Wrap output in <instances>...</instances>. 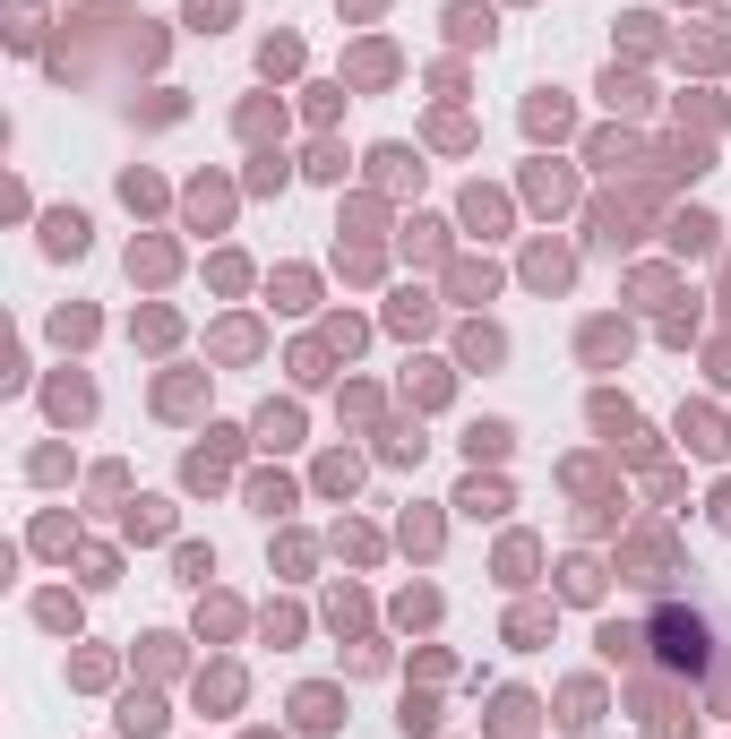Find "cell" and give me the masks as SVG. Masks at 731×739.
Wrapping results in <instances>:
<instances>
[{"label":"cell","mask_w":731,"mask_h":739,"mask_svg":"<svg viewBox=\"0 0 731 739\" xmlns=\"http://www.w3.org/2000/svg\"><path fill=\"white\" fill-rule=\"evenodd\" d=\"M233 448H241L233 430H207V448L181 465V482H190V490H216V482H224V465H233Z\"/></svg>","instance_id":"cell-1"},{"label":"cell","mask_w":731,"mask_h":739,"mask_svg":"<svg viewBox=\"0 0 731 739\" xmlns=\"http://www.w3.org/2000/svg\"><path fill=\"white\" fill-rule=\"evenodd\" d=\"M568 276H577V258H568L560 241H533L525 250V284L533 292H568Z\"/></svg>","instance_id":"cell-2"},{"label":"cell","mask_w":731,"mask_h":739,"mask_svg":"<svg viewBox=\"0 0 731 739\" xmlns=\"http://www.w3.org/2000/svg\"><path fill=\"white\" fill-rule=\"evenodd\" d=\"M654 637H663V662H705V619L663 611V619H654Z\"/></svg>","instance_id":"cell-3"},{"label":"cell","mask_w":731,"mask_h":739,"mask_svg":"<svg viewBox=\"0 0 731 739\" xmlns=\"http://www.w3.org/2000/svg\"><path fill=\"white\" fill-rule=\"evenodd\" d=\"M491 34H499V18L482 9V0H448V43L473 52V43H491Z\"/></svg>","instance_id":"cell-4"},{"label":"cell","mask_w":731,"mask_h":739,"mask_svg":"<svg viewBox=\"0 0 731 739\" xmlns=\"http://www.w3.org/2000/svg\"><path fill=\"white\" fill-rule=\"evenodd\" d=\"M293 722L301 731H336L344 722V697L336 688H293Z\"/></svg>","instance_id":"cell-5"},{"label":"cell","mask_w":731,"mask_h":739,"mask_svg":"<svg viewBox=\"0 0 731 739\" xmlns=\"http://www.w3.org/2000/svg\"><path fill=\"white\" fill-rule=\"evenodd\" d=\"M602 103H611V112H645V103H654V87H645V78H637V69H602Z\"/></svg>","instance_id":"cell-6"},{"label":"cell","mask_w":731,"mask_h":739,"mask_svg":"<svg viewBox=\"0 0 731 739\" xmlns=\"http://www.w3.org/2000/svg\"><path fill=\"white\" fill-rule=\"evenodd\" d=\"M680 439H689V448H698V456H723V448H731L723 413H705V405H689V413H680Z\"/></svg>","instance_id":"cell-7"},{"label":"cell","mask_w":731,"mask_h":739,"mask_svg":"<svg viewBox=\"0 0 731 739\" xmlns=\"http://www.w3.org/2000/svg\"><path fill=\"white\" fill-rule=\"evenodd\" d=\"M87 232H96V224H87L78 207H61V216L43 224V250H52V258H78V250H87Z\"/></svg>","instance_id":"cell-8"},{"label":"cell","mask_w":731,"mask_h":739,"mask_svg":"<svg viewBox=\"0 0 731 739\" xmlns=\"http://www.w3.org/2000/svg\"><path fill=\"white\" fill-rule=\"evenodd\" d=\"M525 129H533V138H568V96H560V87H542V96L525 103Z\"/></svg>","instance_id":"cell-9"},{"label":"cell","mask_w":731,"mask_h":739,"mask_svg":"<svg viewBox=\"0 0 731 739\" xmlns=\"http://www.w3.org/2000/svg\"><path fill=\"white\" fill-rule=\"evenodd\" d=\"M594 713H602V688H594V679H568L560 722H568V731H594Z\"/></svg>","instance_id":"cell-10"},{"label":"cell","mask_w":731,"mask_h":739,"mask_svg":"<svg viewBox=\"0 0 731 739\" xmlns=\"http://www.w3.org/2000/svg\"><path fill=\"white\" fill-rule=\"evenodd\" d=\"M43 405H52V421H87V413H96V387H87V379H52Z\"/></svg>","instance_id":"cell-11"},{"label":"cell","mask_w":731,"mask_h":739,"mask_svg":"<svg viewBox=\"0 0 731 739\" xmlns=\"http://www.w3.org/2000/svg\"><path fill=\"white\" fill-rule=\"evenodd\" d=\"M508 448H517V430H508V421H473V430H465V456H473V465H499Z\"/></svg>","instance_id":"cell-12"},{"label":"cell","mask_w":731,"mask_h":739,"mask_svg":"<svg viewBox=\"0 0 731 739\" xmlns=\"http://www.w3.org/2000/svg\"><path fill=\"white\" fill-rule=\"evenodd\" d=\"M121 525H130V542H164V533H172V508H164V499H130Z\"/></svg>","instance_id":"cell-13"},{"label":"cell","mask_w":731,"mask_h":739,"mask_svg":"<svg viewBox=\"0 0 731 739\" xmlns=\"http://www.w3.org/2000/svg\"><path fill=\"white\" fill-rule=\"evenodd\" d=\"M199 706H216V713H233V706H241V671H233V662L199 671Z\"/></svg>","instance_id":"cell-14"},{"label":"cell","mask_w":731,"mask_h":739,"mask_svg":"<svg viewBox=\"0 0 731 739\" xmlns=\"http://www.w3.org/2000/svg\"><path fill=\"white\" fill-rule=\"evenodd\" d=\"M645 653V628L637 619H602V662H637Z\"/></svg>","instance_id":"cell-15"},{"label":"cell","mask_w":731,"mask_h":739,"mask_svg":"<svg viewBox=\"0 0 731 739\" xmlns=\"http://www.w3.org/2000/svg\"><path fill=\"white\" fill-rule=\"evenodd\" d=\"M568 190H577V181H568L560 163H533V172H525V198H533V207H568Z\"/></svg>","instance_id":"cell-16"},{"label":"cell","mask_w":731,"mask_h":739,"mask_svg":"<svg viewBox=\"0 0 731 739\" xmlns=\"http://www.w3.org/2000/svg\"><path fill=\"white\" fill-rule=\"evenodd\" d=\"M121 731L156 739V731H164V697H121Z\"/></svg>","instance_id":"cell-17"},{"label":"cell","mask_w":731,"mask_h":739,"mask_svg":"<svg viewBox=\"0 0 731 739\" xmlns=\"http://www.w3.org/2000/svg\"><path fill=\"white\" fill-rule=\"evenodd\" d=\"M457 508L465 516H508V482H482V473H473V482L457 490Z\"/></svg>","instance_id":"cell-18"},{"label":"cell","mask_w":731,"mask_h":739,"mask_svg":"<svg viewBox=\"0 0 731 739\" xmlns=\"http://www.w3.org/2000/svg\"><path fill=\"white\" fill-rule=\"evenodd\" d=\"M370 172H379L388 190H404V181H422V163H413V147H379V156H370Z\"/></svg>","instance_id":"cell-19"},{"label":"cell","mask_w":731,"mask_h":739,"mask_svg":"<svg viewBox=\"0 0 731 739\" xmlns=\"http://www.w3.org/2000/svg\"><path fill=\"white\" fill-rule=\"evenodd\" d=\"M404 396H413V405H448V370H439V361H413V370H404Z\"/></svg>","instance_id":"cell-20"},{"label":"cell","mask_w":731,"mask_h":739,"mask_svg":"<svg viewBox=\"0 0 731 739\" xmlns=\"http://www.w3.org/2000/svg\"><path fill=\"white\" fill-rule=\"evenodd\" d=\"M431 319H439V310L422 301V292H397V301H388V327H397V336H422Z\"/></svg>","instance_id":"cell-21"},{"label":"cell","mask_w":731,"mask_h":739,"mask_svg":"<svg viewBox=\"0 0 731 739\" xmlns=\"http://www.w3.org/2000/svg\"><path fill=\"white\" fill-rule=\"evenodd\" d=\"M620 353H629V327H620V319L585 327V361H620Z\"/></svg>","instance_id":"cell-22"},{"label":"cell","mask_w":731,"mask_h":739,"mask_svg":"<svg viewBox=\"0 0 731 739\" xmlns=\"http://www.w3.org/2000/svg\"><path fill=\"white\" fill-rule=\"evenodd\" d=\"M293 439H301V413L293 405H267L259 413V448H293Z\"/></svg>","instance_id":"cell-23"},{"label":"cell","mask_w":731,"mask_h":739,"mask_svg":"<svg viewBox=\"0 0 731 739\" xmlns=\"http://www.w3.org/2000/svg\"><path fill=\"white\" fill-rule=\"evenodd\" d=\"M465 224L499 232V224H508V198H499V190H482V181H473V190H465Z\"/></svg>","instance_id":"cell-24"},{"label":"cell","mask_w":731,"mask_h":739,"mask_svg":"<svg viewBox=\"0 0 731 739\" xmlns=\"http://www.w3.org/2000/svg\"><path fill=\"white\" fill-rule=\"evenodd\" d=\"M671 250H714V216H698V207L671 216Z\"/></svg>","instance_id":"cell-25"},{"label":"cell","mask_w":731,"mask_h":739,"mask_svg":"<svg viewBox=\"0 0 731 739\" xmlns=\"http://www.w3.org/2000/svg\"><path fill=\"white\" fill-rule=\"evenodd\" d=\"M353 78H362V87H388V78H397V52H388V43H362V52H353Z\"/></svg>","instance_id":"cell-26"},{"label":"cell","mask_w":731,"mask_h":739,"mask_svg":"<svg viewBox=\"0 0 731 739\" xmlns=\"http://www.w3.org/2000/svg\"><path fill=\"white\" fill-rule=\"evenodd\" d=\"M560 593H568V602H594V593H602V568H594V559H568V568H560Z\"/></svg>","instance_id":"cell-27"},{"label":"cell","mask_w":731,"mask_h":739,"mask_svg":"<svg viewBox=\"0 0 731 739\" xmlns=\"http://www.w3.org/2000/svg\"><path fill=\"white\" fill-rule=\"evenodd\" d=\"M525 731H533V697L508 688V697H499V739H525Z\"/></svg>","instance_id":"cell-28"},{"label":"cell","mask_w":731,"mask_h":739,"mask_svg":"<svg viewBox=\"0 0 731 739\" xmlns=\"http://www.w3.org/2000/svg\"><path fill=\"white\" fill-rule=\"evenodd\" d=\"M259 69H267V78H293V69H301V43H293V34H267Z\"/></svg>","instance_id":"cell-29"},{"label":"cell","mask_w":731,"mask_h":739,"mask_svg":"<svg viewBox=\"0 0 731 739\" xmlns=\"http://www.w3.org/2000/svg\"><path fill=\"white\" fill-rule=\"evenodd\" d=\"M404 250H413V258H439V250H448V224L413 216V224H404Z\"/></svg>","instance_id":"cell-30"},{"label":"cell","mask_w":731,"mask_h":739,"mask_svg":"<svg viewBox=\"0 0 731 739\" xmlns=\"http://www.w3.org/2000/svg\"><path fill=\"white\" fill-rule=\"evenodd\" d=\"M457 353H465V361H499V353H508V336H499V327H465Z\"/></svg>","instance_id":"cell-31"},{"label":"cell","mask_w":731,"mask_h":739,"mask_svg":"<svg viewBox=\"0 0 731 739\" xmlns=\"http://www.w3.org/2000/svg\"><path fill=\"white\" fill-rule=\"evenodd\" d=\"M156 405H164V413H190V405H199V379H190V370H172V379L156 387Z\"/></svg>","instance_id":"cell-32"},{"label":"cell","mask_w":731,"mask_h":739,"mask_svg":"<svg viewBox=\"0 0 731 739\" xmlns=\"http://www.w3.org/2000/svg\"><path fill=\"white\" fill-rule=\"evenodd\" d=\"M353 482H362V456H328V465H319V490H336V499Z\"/></svg>","instance_id":"cell-33"},{"label":"cell","mask_w":731,"mask_h":739,"mask_svg":"<svg viewBox=\"0 0 731 739\" xmlns=\"http://www.w3.org/2000/svg\"><path fill=\"white\" fill-rule=\"evenodd\" d=\"M216 353H224V361H241V353H259V327H250V319H233V327H216Z\"/></svg>","instance_id":"cell-34"},{"label":"cell","mask_w":731,"mask_h":739,"mask_svg":"<svg viewBox=\"0 0 731 739\" xmlns=\"http://www.w3.org/2000/svg\"><path fill=\"white\" fill-rule=\"evenodd\" d=\"M594 430H620V439H629V430H637L629 396H594Z\"/></svg>","instance_id":"cell-35"},{"label":"cell","mask_w":731,"mask_h":739,"mask_svg":"<svg viewBox=\"0 0 731 739\" xmlns=\"http://www.w3.org/2000/svg\"><path fill=\"white\" fill-rule=\"evenodd\" d=\"M250 499H259L267 516H284V508H293V482H284V473H259V482H250Z\"/></svg>","instance_id":"cell-36"},{"label":"cell","mask_w":731,"mask_h":739,"mask_svg":"<svg viewBox=\"0 0 731 739\" xmlns=\"http://www.w3.org/2000/svg\"><path fill=\"white\" fill-rule=\"evenodd\" d=\"M190 27H199V34H224V27H233V0H190Z\"/></svg>","instance_id":"cell-37"},{"label":"cell","mask_w":731,"mask_h":739,"mask_svg":"<svg viewBox=\"0 0 731 739\" xmlns=\"http://www.w3.org/2000/svg\"><path fill=\"white\" fill-rule=\"evenodd\" d=\"M404 550L431 559V550H439V516H404Z\"/></svg>","instance_id":"cell-38"},{"label":"cell","mask_w":731,"mask_h":739,"mask_svg":"<svg viewBox=\"0 0 731 739\" xmlns=\"http://www.w3.org/2000/svg\"><path fill=\"white\" fill-rule=\"evenodd\" d=\"M224 207H233V198H224V190H207V181H199V190H190V224H224Z\"/></svg>","instance_id":"cell-39"},{"label":"cell","mask_w":731,"mask_h":739,"mask_svg":"<svg viewBox=\"0 0 731 739\" xmlns=\"http://www.w3.org/2000/svg\"><path fill=\"white\" fill-rule=\"evenodd\" d=\"M276 310H310V276H301V267L276 276Z\"/></svg>","instance_id":"cell-40"},{"label":"cell","mask_w":731,"mask_h":739,"mask_svg":"<svg viewBox=\"0 0 731 739\" xmlns=\"http://www.w3.org/2000/svg\"><path fill=\"white\" fill-rule=\"evenodd\" d=\"M293 379H301V387L328 379V344H293Z\"/></svg>","instance_id":"cell-41"},{"label":"cell","mask_w":731,"mask_h":739,"mask_svg":"<svg viewBox=\"0 0 731 739\" xmlns=\"http://www.w3.org/2000/svg\"><path fill=\"white\" fill-rule=\"evenodd\" d=\"M542 637H551V611H517L508 619V645H542Z\"/></svg>","instance_id":"cell-42"},{"label":"cell","mask_w":731,"mask_h":739,"mask_svg":"<svg viewBox=\"0 0 731 739\" xmlns=\"http://www.w3.org/2000/svg\"><path fill=\"white\" fill-rule=\"evenodd\" d=\"M78 542V525H69V516H43V525H34V550H69Z\"/></svg>","instance_id":"cell-43"},{"label":"cell","mask_w":731,"mask_h":739,"mask_svg":"<svg viewBox=\"0 0 731 739\" xmlns=\"http://www.w3.org/2000/svg\"><path fill=\"white\" fill-rule=\"evenodd\" d=\"M172 568H181V577H190V585H207V577H216V550H199V542H181V559H172Z\"/></svg>","instance_id":"cell-44"},{"label":"cell","mask_w":731,"mask_h":739,"mask_svg":"<svg viewBox=\"0 0 731 739\" xmlns=\"http://www.w3.org/2000/svg\"><path fill=\"white\" fill-rule=\"evenodd\" d=\"M267 129H284V112L276 103H241V138H267Z\"/></svg>","instance_id":"cell-45"},{"label":"cell","mask_w":731,"mask_h":739,"mask_svg":"<svg viewBox=\"0 0 731 739\" xmlns=\"http://www.w3.org/2000/svg\"><path fill=\"white\" fill-rule=\"evenodd\" d=\"M34 619H43V628H78V602H69V593H43V602H34Z\"/></svg>","instance_id":"cell-46"},{"label":"cell","mask_w":731,"mask_h":739,"mask_svg":"<svg viewBox=\"0 0 731 739\" xmlns=\"http://www.w3.org/2000/svg\"><path fill=\"white\" fill-rule=\"evenodd\" d=\"M491 284H499V267H457V292L465 301H491Z\"/></svg>","instance_id":"cell-47"},{"label":"cell","mask_w":731,"mask_h":739,"mask_svg":"<svg viewBox=\"0 0 731 739\" xmlns=\"http://www.w3.org/2000/svg\"><path fill=\"white\" fill-rule=\"evenodd\" d=\"M130 276H172V250H164V241H147V250H130Z\"/></svg>","instance_id":"cell-48"},{"label":"cell","mask_w":731,"mask_h":739,"mask_svg":"<svg viewBox=\"0 0 731 739\" xmlns=\"http://www.w3.org/2000/svg\"><path fill=\"white\" fill-rule=\"evenodd\" d=\"M388 465H422V430H388Z\"/></svg>","instance_id":"cell-49"},{"label":"cell","mask_w":731,"mask_h":739,"mask_svg":"<svg viewBox=\"0 0 731 739\" xmlns=\"http://www.w3.org/2000/svg\"><path fill=\"white\" fill-rule=\"evenodd\" d=\"M199 628H207V637H233V628H241V611H233V602H207V611H199Z\"/></svg>","instance_id":"cell-50"},{"label":"cell","mask_w":731,"mask_h":739,"mask_svg":"<svg viewBox=\"0 0 731 739\" xmlns=\"http://www.w3.org/2000/svg\"><path fill=\"white\" fill-rule=\"evenodd\" d=\"M52 327H61V344H87V336H96V310H61Z\"/></svg>","instance_id":"cell-51"},{"label":"cell","mask_w":731,"mask_h":739,"mask_svg":"<svg viewBox=\"0 0 731 739\" xmlns=\"http://www.w3.org/2000/svg\"><path fill=\"white\" fill-rule=\"evenodd\" d=\"M336 542H344V559H379V533H362V525H344Z\"/></svg>","instance_id":"cell-52"},{"label":"cell","mask_w":731,"mask_h":739,"mask_svg":"<svg viewBox=\"0 0 731 739\" xmlns=\"http://www.w3.org/2000/svg\"><path fill=\"white\" fill-rule=\"evenodd\" d=\"M362 611H370L362 593H336V602H328V619H336V628H362Z\"/></svg>","instance_id":"cell-53"},{"label":"cell","mask_w":731,"mask_h":739,"mask_svg":"<svg viewBox=\"0 0 731 739\" xmlns=\"http://www.w3.org/2000/svg\"><path fill=\"white\" fill-rule=\"evenodd\" d=\"M620 27H629V43H637V52H654V34H663V27H654V18H645V9H629Z\"/></svg>","instance_id":"cell-54"},{"label":"cell","mask_w":731,"mask_h":739,"mask_svg":"<svg viewBox=\"0 0 731 739\" xmlns=\"http://www.w3.org/2000/svg\"><path fill=\"white\" fill-rule=\"evenodd\" d=\"M465 138H473V129L457 121V112H439V121H431V147H465Z\"/></svg>","instance_id":"cell-55"},{"label":"cell","mask_w":731,"mask_h":739,"mask_svg":"<svg viewBox=\"0 0 731 739\" xmlns=\"http://www.w3.org/2000/svg\"><path fill=\"white\" fill-rule=\"evenodd\" d=\"M310 181H344V156L336 147H310Z\"/></svg>","instance_id":"cell-56"},{"label":"cell","mask_w":731,"mask_h":739,"mask_svg":"<svg viewBox=\"0 0 731 739\" xmlns=\"http://www.w3.org/2000/svg\"><path fill=\"white\" fill-rule=\"evenodd\" d=\"M499 568H508V585H525V568H533V542H508V550H499Z\"/></svg>","instance_id":"cell-57"},{"label":"cell","mask_w":731,"mask_h":739,"mask_svg":"<svg viewBox=\"0 0 731 739\" xmlns=\"http://www.w3.org/2000/svg\"><path fill=\"white\" fill-rule=\"evenodd\" d=\"M397 619H404V628H413V619H439V593H404Z\"/></svg>","instance_id":"cell-58"},{"label":"cell","mask_w":731,"mask_h":739,"mask_svg":"<svg viewBox=\"0 0 731 739\" xmlns=\"http://www.w3.org/2000/svg\"><path fill=\"white\" fill-rule=\"evenodd\" d=\"M714 525H723V533H731V482L714 490Z\"/></svg>","instance_id":"cell-59"},{"label":"cell","mask_w":731,"mask_h":739,"mask_svg":"<svg viewBox=\"0 0 731 739\" xmlns=\"http://www.w3.org/2000/svg\"><path fill=\"white\" fill-rule=\"evenodd\" d=\"M250 739H276V731H250Z\"/></svg>","instance_id":"cell-60"}]
</instances>
